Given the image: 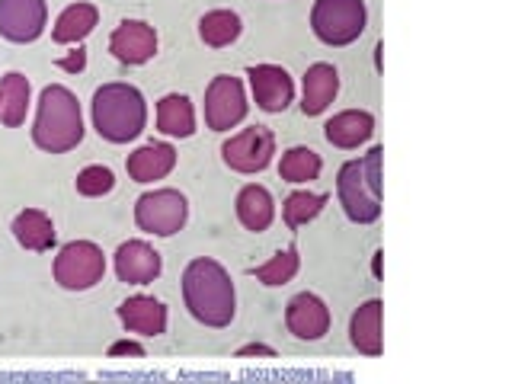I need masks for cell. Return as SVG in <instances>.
Wrapping results in <instances>:
<instances>
[{
	"mask_svg": "<svg viewBox=\"0 0 512 384\" xmlns=\"http://www.w3.org/2000/svg\"><path fill=\"white\" fill-rule=\"evenodd\" d=\"M183 301L186 311L205 327H228L237 314V292L234 282L218 260L212 256H196L183 269Z\"/></svg>",
	"mask_w": 512,
	"mask_h": 384,
	"instance_id": "6da1fadb",
	"label": "cell"
},
{
	"mask_svg": "<svg viewBox=\"0 0 512 384\" xmlns=\"http://www.w3.org/2000/svg\"><path fill=\"white\" fill-rule=\"evenodd\" d=\"M84 112L80 100L64 84H48L39 93L36 122H32V144L45 154H68L84 141Z\"/></svg>",
	"mask_w": 512,
	"mask_h": 384,
	"instance_id": "7a4b0ae2",
	"label": "cell"
},
{
	"mask_svg": "<svg viewBox=\"0 0 512 384\" xmlns=\"http://www.w3.org/2000/svg\"><path fill=\"white\" fill-rule=\"evenodd\" d=\"M90 119L103 141L128 144L148 128V100L135 84H103L93 93Z\"/></svg>",
	"mask_w": 512,
	"mask_h": 384,
	"instance_id": "3957f363",
	"label": "cell"
},
{
	"mask_svg": "<svg viewBox=\"0 0 512 384\" xmlns=\"http://www.w3.org/2000/svg\"><path fill=\"white\" fill-rule=\"evenodd\" d=\"M368 26L365 0H314L311 29L324 45H349L356 42Z\"/></svg>",
	"mask_w": 512,
	"mask_h": 384,
	"instance_id": "277c9868",
	"label": "cell"
},
{
	"mask_svg": "<svg viewBox=\"0 0 512 384\" xmlns=\"http://www.w3.org/2000/svg\"><path fill=\"white\" fill-rule=\"evenodd\" d=\"M52 276L64 292H90L106 276V253L93 240H71L58 250Z\"/></svg>",
	"mask_w": 512,
	"mask_h": 384,
	"instance_id": "5b68a950",
	"label": "cell"
},
{
	"mask_svg": "<svg viewBox=\"0 0 512 384\" xmlns=\"http://www.w3.org/2000/svg\"><path fill=\"white\" fill-rule=\"evenodd\" d=\"M189 202L180 189H151L138 196L135 202V224L144 234L154 237H173L186 228Z\"/></svg>",
	"mask_w": 512,
	"mask_h": 384,
	"instance_id": "8992f818",
	"label": "cell"
},
{
	"mask_svg": "<svg viewBox=\"0 0 512 384\" xmlns=\"http://www.w3.org/2000/svg\"><path fill=\"white\" fill-rule=\"evenodd\" d=\"M247 112L250 103L240 77L234 74L212 77V84L205 87V125L212 132H231V128H237L247 119Z\"/></svg>",
	"mask_w": 512,
	"mask_h": 384,
	"instance_id": "52a82bcc",
	"label": "cell"
},
{
	"mask_svg": "<svg viewBox=\"0 0 512 384\" xmlns=\"http://www.w3.org/2000/svg\"><path fill=\"white\" fill-rule=\"evenodd\" d=\"M272 154H276V135L266 125H250L221 144L224 164L234 173H247V176L263 173L272 164Z\"/></svg>",
	"mask_w": 512,
	"mask_h": 384,
	"instance_id": "ba28073f",
	"label": "cell"
},
{
	"mask_svg": "<svg viewBox=\"0 0 512 384\" xmlns=\"http://www.w3.org/2000/svg\"><path fill=\"white\" fill-rule=\"evenodd\" d=\"M336 196L349 221L356 224H372L381 218V199L372 196L365 176H362V160H346L336 173Z\"/></svg>",
	"mask_w": 512,
	"mask_h": 384,
	"instance_id": "9c48e42d",
	"label": "cell"
},
{
	"mask_svg": "<svg viewBox=\"0 0 512 384\" xmlns=\"http://www.w3.org/2000/svg\"><path fill=\"white\" fill-rule=\"evenodd\" d=\"M48 26L45 0H0V39L13 45L36 42Z\"/></svg>",
	"mask_w": 512,
	"mask_h": 384,
	"instance_id": "30bf717a",
	"label": "cell"
},
{
	"mask_svg": "<svg viewBox=\"0 0 512 384\" xmlns=\"http://www.w3.org/2000/svg\"><path fill=\"white\" fill-rule=\"evenodd\" d=\"M330 308L314 292H301L285 304V327L295 340L317 343L330 333Z\"/></svg>",
	"mask_w": 512,
	"mask_h": 384,
	"instance_id": "8fae6325",
	"label": "cell"
},
{
	"mask_svg": "<svg viewBox=\"0 0 512 384\" xmlns=\"http://www.w3.org/2000/svg\"><path fill=\"white\" fill-rule=\"evenodd\" d=\"M247 77L253 100L263 112H285L295 103V80L279 64H253Z\"/></svg>",
	"mask_w": 512,
	"mask_h": 384,
	"instance_id": "7c38bea8",
	"label": "cell"
},
{
	"mask_svg": "<svg viewBox=\"0 0 512 384\" xmlns=\"http://www.w3.org/2000/svg\"><path fill=\"white\" fill-rule=\"evenodd\" d=\"M109 52L122 64H148L157 55V29L144 20H122L109 36Z\"/></svg>",
	"mask_w": 512,
	"mask_h": 384,
	"instance_id": "4fadbf2b",
	"label": "cell"
},
{
	"mask_svg": "<svg viewBox=\"0 0 512 384\" xmlns=\"http://www.w3.org/2000/svg\"><path fill=\"white\" fill-rule=\"evenodd\" d=\"M116 276L125 285H151L160 269H164V256H160L148 240H125L116 250Z\"/></svg>",
	"mask_w": 512,
	"mask_h": 384,
	"instance_id": "5bb4252c",
	"label": "cell"
},
{
	"mask_svg": "<svg viewBox=\"0 0 512 384\" xmlns=\"http://www.w3.org/2000/svg\"><path fill=\"white\" fill-rule=\"evenodd\" d=\"M122 327L128 333H138V336H164L167 333V308L164 301H157L154 295H132L125 298L119 308H116Z\"/></svg>",
	"mask_w": 512,
	"mask_h": 384,
	"instance_id": "9a60e30c",
	"label": "cell"
},
{
	"mask_svg": "<svg viewBox=\"0 0 512 384\" xmlns=\"http://www.w3.org/2000/svg\"><path fill=\"white\" fill-rule=\"evenodd\" d=\"M336 93H340V71L327 61L311 64L301 77V112L304 116H320V112L330 109Z\"/></svg>",
	"mask_w": 512,
	"mask_h": 384,
	"instance_id": "2e32d148",
	"label": "cell"
},
{
	"mask_svg": "<svg viewBox=\"0 0 512 384\" xmlns=\"http://www.w3.org/2000/svg\"><path fill=\"white\" fill-rule=\"evenodd\" d=\"M173 167H176V148L170 141H148L125 160L128 180H135V183H157V180H164V176H170Z\"/></svg>",
	"mask_w": 512,
	"mask_h": 384,
	"instance_id": "e0dca14e",
	"label": "cell"
},
{
	"mask_svg": "<svg viewBox=\"0 0 512 384\" xmlns=\"http://www.w3.org/2000/svg\"><path fill=\"white\" fill-rule=\"evenodd\" d=\"M372 135H375V116L368 109H343L324 125V138L333 148H343V151L359 148V144H365Z\"/></svg>",
	"mask_w": 512,
	"mask_h": 384,
	"instance_id": "ac0fdd59",
	"label": "cell"
},
{
	"mask_svg": "<svg viewBox=\"0 0 512 384\" xmlns=\"http://www.w3.org/2000/svg\"><path fill=\"white\" fill-rule=\"evenodd\" d=\"M381 311H384V304L378 298H372V301H365L362 308H356V314L349 317V343L368 359H378L384 352Z\"/></svg>",
	"mask_w": 512,
	"mask_h": 384,
	"instance_id": "d6986e66",
	"label": "cell"
},
{
	"mask_svg": "<svg viewBox=\"0 0 512 384\" xmlns=\"http://www.w3.org/2000/svg\"><path fill=\"white\" fill-rule=\"evenodd\" d=\"M234 212H237V221L244 224L247 231L263 234L272 224V218H276V199H272V192L266 186L247 183L244 189L237 192Z\"/></svg>",
	"mask_w": 512,
	"mask_h": 384,
	"instance_id": "ffe728a7",
	"label": "cell"
},
{
	"mask_svg": "<svg viewBox=\"0 0 512 384\" xmlns=\"http://www.w3.org/2000/svg\"><path fill=\"white\" fill-rule=\"evenodd\" d=\"M10 231L16 237V244H20L23 250H32V253L52 250L55 240H58L55 224L42 212V208H23V212L13 218Z\"/></svg>",
	"mask_w": 512,
	"mask_h": 384,
	"instance_id": "44dd1931",
	"label": "cell"
},
{
	"mask_svg": "<svg viewBox=\"0 0 512 384\" xmlns=\"http://www.w3.org/2000/svg\"><path fill=\"white\" fill-rule=\"evenodd\" d=\"M96 26H100V10L87 4V0H77V4H68L58 13V20L52 26V39L58 45H80Z\"/></svg>",
	"mask_w": 512,
	"mask_h": 384,
	"instance_id": "7402d4cb",
	"label": "cell"
},
{
	"mask_svg": "<svg viewBox=\"0 0 512 384\" xmlns=\"http://www.w3.org/2000/svg\"><path fill=\"white\" fill-rule=\"evenodd\" d=\"M157 132L167 138L196 135V106H192L186 93H167L157 103Z\"/></svg>",
	"mask_w": 512,
	"mask_h": 384,
	"instance_id": "603a6c76",
	"label": "cell"
},
{
	"mask_svg": "<svg viewBox=\"0 0 512 384\" xmlns=\"http://www.w3.org/2000/svg\"><path fill=\"white\" fill-rule=\"evenodd\" d=\"M29 103H32V87L26 74L10 71L0 77V122L7 128H20L26 122Z\"/></svg>",
	"mask_w": 512,
	"mask_h": 384,
	"instance_id": "cb8c5ba5",
	"label": "cell"
},
{
	"mask_svg": "<svg viewBox=\"0 0 512 384\" xmlns=\"http://www.w3.org/2000/svg\"><path fill=\"white\" fill-rule=\"evenodd\" d=\"M244 20L234 10H208L199 20V39L208 48H228L240 39Z\"/></svg>",
	"mask_w": 512,
	"mask_h": 384,
	"instance_id": "d4e9b609",
	"label": "cell"
},
{
	"mask_svg": "<svg viewBox=\"0 0 512 384\" xmlns=\"http://www.w3.org/2000/svg\"><path fill=\"white\" fill-rule=\"evenodd\" d=\"M320 170H324V160H320V154L308 148V144H295V148H288L279 160V176L285 183H295V186L317 180Z\"/></svg>",
	"mask_w": 512,
	"mask_h": 384,
	"instance_id": "484cf974",
	"label": "cell"
},
{
	"mask_svg": "<svg viewBox=\"0 0 512 384\" xmlns=\"http://www.w3.org/2000/svg\"><path fill=\"white\" fill-rule=\"evenodd\" d=\"M327 196L324 192H311V189H298V192H292L285 202H282V218H285V224L292 231H298V228H304L308 221H314L320 212L327 208Z\"/></svg>",
	"mask_w": 512,
	"mask_h": 384,
	"instance_id": "4316f807",
	"label": "cell"
},
{
	"mask_svg": "<svg viewBox=\"0 0 512 384\" xmlns=\"http://www.w3.org/2000/svg\"><path fill=\"white\" fill-rule=\"evenodd\" d=\"M298 266H301L298 247H285V250H279L276 256H272V260H266L263 266L250 269V276L256 282L269 285V288H279V285H288L298 276Z\"/></svg>",
	"mask_w": 512,
	"mask_h": 384,
	"instance_id": "83f0119b",
	"label": "cell"
},
{
	"mask_svg": "<svg viewBox=\"0 0 512 384\" xmlns=\"http://www.w3.org/2000/svg\"><path fill=\"white\" fill-rule=\"evenodd\" d=\"M74 189L80 192V196H87V199H103V196H109L112 189H116V173H112L106 164H90V167H84L77 173Z\"/></svg>",
	"mask_w": 512,
	"mask_h": 384,
	"instance_id": "f1b7e54d",
	"label": "cell"
},
{
	"mask_svg": "<svg viewBox=\"0 0 512 384\" xmlns=\"http://www.w3.org/2000/svg\"><path fill=\"white\" fill-rule=\"evenodd\" d=\"M381 154L384 151L375 144V148L362 157V176H365L368 189H372V196H378V199H381Z\"/></svg>",
	"mask_w": 512,
	"mask_h": 384,
	"instance_id": "f546056e",
	"label": "cell"
},
{
	"mask_svg": "<svg viewBox=\"0 0 512 384\" xmlns=\"http://www.w3.org/2000/svg\"><path fill=\"white\" fill-rule=\"evenodd\" d=\"M55 68H61L64 74H80L87 68V48L84 45H74V52H68L64 58L55 61Z\"/></svg>",
	"mask_w": 512,
	"mask_h": 384,
	"instance_id": "4dcf8cb0",
	"label": "cell"
},
{
	"mask_svg": "<svg viewBox=\"0 0 512 384\" xmlns=\"http://www.w3.org/2000/svg\"><path fill=\"white\" fill-rule=\"evenodd\" d=\"M109 356L119 359V356H132V359H144V346L138 340H119L109 346Z\"/></svg>",
	"mask_w": 512,
	"mask_h": 384,
	"instance_id": "1f68e13d",
	"label": "cell"
},
{
	"mask_svg": "<svg viewBox=\"0 0 512 384\" xmlns=\"http://www.w3.org/2000/svg\"><path fill=\"white\" fill-rule=\"evenodd\" d=\"M250 356H263V359H276V349L263 346V343H247L237 349V359H250Z\"/></svg>",
	"mask_w": 512,
	"mask_h": 384,
	"instance_id": "d6a6232c",
	"label": "cell"
},
{
	"mask_svg": "<svg viewBox=\"0 0 512 384\" xmlns=\"http://www.w3.org/2000/svg\"><path fill=\"white\" fill-rule=\"evenodd\" d=\"M381 256H384V253L378 250V253H375V260H372V269H375V279H381Z\"/></svg>",
	"mask_w": 512,
	"mask_h": 384,
	"instance_id": "836d02e7",
	"label": "cell"
}]
</instances>
